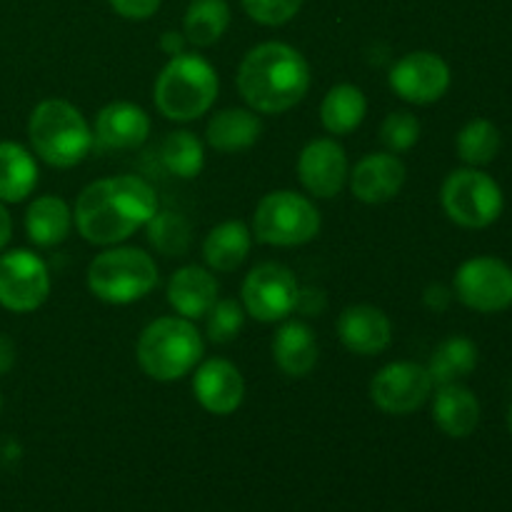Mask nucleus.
Listing matches in <instances>:
<instances>
[{
    "label": "nucleus",
    "mask_w": 512,
    "mask_h": 512,
    "mask_svg": "<svg viewBox=\"0 0 512 512\" xmlns=\"http://www.w3.org/2000/svg\"><path fill=\"white\" fill-rule=\"evenodd\" d=\"M158 213V195L153 185L138 175L103 178L83 188L75 200L73 220L78 233L90 245L110 248L145 228Z\"/></svg>",
    "instance_id": "nucleus-1"
},
{
    "label": "nucleus",
    "mask_w": 512,
    "mask_h": 512,
    "mask_svg": "<svg viewBox=\"0 0 512 512\" xmlns=\"http://www.w3.org/2000/svg\"><path fill=\"white\" fill-rule=\"evenodd\" d=\"M240 98L260 115H280L293 110L310 90V65L293 45L268 40L245 53L238 75Z\"/></svg>",
    "instance_id": "nucleus-2"
},
{
    "label": "nucleus",
    "mask_w": 512,
    "mask_h": 512,
    "mask_svg": "<svg viewBox=\"0 0 512 512\" xmlns=\"http://www.w3.org/2000/svg\"><path fill=\"white\" fill-rule=\"evenodd\" d=\"M28 140L33 155L60 170L83 163L95 143L85 115L63 98H48L35 105L28 118Z\"/></svg>",
    "instance_id": "nucleus-3"
},
{
    "label": "nucleus",
    "mask_w": 512,
    "mask_h": 512,
    "mask_svg": "<svg viewBox=\"0 0 512 512\" xmlns=\"http://www.w3.org/2000/svg\"><path fill=\"white\" fill-rule=\"evenodd\" d=\"M205 343L193 320L165 315L145 325L135 345L140 370L158 383H175L203 360Z\"/></svg>",
    "instance_id": "nucleus-4"
},
{
    "label": "nucleus",
    "mask_w": 512,
    "mask_h": 512,
    "mask_svg": "<svg viewBox=\"0 0 512 512\" xmlns=\"http://www.w3.org/2000/svg\"><path fill=\"white\" fill-rule=\"evenodd\" d=\"M218 70L203 55L180 53L165 63L155 78L153 100L160 115L175 123H190L208 113L218 100Z\"/></svg>",
    "instance_id": "nucleus-5"
},
{
    "label": "nucleus",
    "mask_w": 512,
    "mask_h": 512,
    "mask_svg": "<svg viewBox=\"0 0 512 512\" xmlns=\"http://www.w3.org/2000/svg\"><path fill=\"white\" fill-rule=\"evenodd\" d=\"M88 290L108 305H130L153 293L158 265L153 255L133 245H110L88 265Z\"/></svg>",
    "instance_id": "nucleus-6"
},
{
    "label": "nucleus",
    "mask_w": 512,
    "mask_h": 512,
    "mask_svg": "<svg viewBox=\"0 0 512 512\" xmlns=\"http://www.w3.org/2000/svg\"><path fill=\"white\" fill-rule=\"evenodd\" d=\"M320 210L295 190H273L255 205L253 235L258 243L273 248H298L320 233Z\"/></svg>",
    "instance_id": "nucleus-7"
},
{
    "label": "nucleus",
    "mask_w": 512,
    "mask_h": 512,
    "mask_svg": "<svg viewBox=\"0 0 512 512\" xmlns=\"http://www.w3.org/2000/svg\"><path fill=\"white\" fill-rule=\"evenodd\" d=\"M440 203L455 225L468 230H483L503 215V188L480 168H460L445 178L440 188Z\"/></svg>",
    "instance_id": "nucleus-8"
},
{
    "label": "nucleus",
    "mask_w": 512,
    "mask_h": 512,
    "mask_svg": "<svg viewBox=\"0 0 512 512\" xmlns=\"http://www.w3.org/2000/svg\"><path fill=\"white\" fill-rule=\"evenodd\" d=\"M240 298L245 313L258 323H283L300 305V285L283 263H260L245 275Z\"/></svg>",
    "instance_id": "nucleus-9"
},
{
    "label": "nucleus",
    "mask_w": 512,
    "mask_h": 512,
    "mask_svg": "<svg viewBox=\"0 0 512 512\" xmlns=\"http://www.w3.org/2000/svg\"><path fill=\"white\" fill-rule=\"evenodd\" d=\"M453 295L475 313H503L512 305V268L493 255L465 260L455 270Z\"/></svg>",
    "instance_id": "nucleus-10"
},
{
    "label": "nucleus",
    "mask_w": 512,
    "mask_h": 512,
    "mask_svg": "<svg viewBox=\"0 0 512 512\" xmlns=\"http://www.w3.org/2000/svg\"><path fill=\"white\" fill-rule=\"evenodd\" d=\"M50 295V270L28 248L0 253V308L10 313H33Z\"/></svg>",
    "instance_id": "nucleus-11"
},
{
    "label": "nucleus",
    "mask_w": 512,
    "mask_h": 512,
    "mask_svg": "<svg viewBox=\"0 0 512 512\" xmlns=\"http://www.w3.org/2000/svg\"><path fill=\"white\" fill-rule=\"evenodd\" d=\"M428 368L413 360H398L375 373L370 380V400L388 415H410L423 408L433 395Z\"/></svg>",
    "instance_id": "nucleus-12"
},
{
    "label": "nucleus",
    "mask_w": 512,
    "mask_h": 512,
    "mask_svg": "<svg viewBox=\"0 0 512 512\" xmlns=\"http://www.w3.org/2000/svg\"><path fill=\"white\" fill-rule=\"evenodd\" d=\"M450 65L433 50H413L390 68L388 83L400 100L413 105L438 103L450 88Z\"/></svg>",
    "instance_id": "nucleus-13"
},
{
    "label": "nucleus",
    "mask_w": 512,
    "mask_h": 512,
    "mask_svg": "<svg viewBox=\"0 0 512 512\" xmlns=\"http://www.w3.org/2000/svg\"><path fill=\"white\" fill-rule=\"evenodd\" d=\"M348 175V155L335 138H315L300 150L298 180L313 198L330 200L340 195Z\"/></svg>",
    "instance_id": "nucleus-14"
},
{
    "label": "nucleus",
    "mask_w": 512,
    "mask_h": 512,
    "mask_svg": "<svg viewBox=\"0 0 512 512\" xmlns=\"http://www.w3.org/2000/svg\"><path fill=\"white\" fill-rule=\"evenodd\" d=\"M193 395L210 415H233L245 400L243 373L225 358L205 360L193 375Z\"/></svg>",
    "instance_id": "nucleus-15"
},
{
    "label": "nucleus",
    "mask_w": 512,
    "mask_h": 512,
    "mask_svg": "<svg viewBox=\"0 0 512 512\" xmlns=\"http://www.w3.org/2000/svg\"><path fill=\"white\" fill-rule=\"evenodd\" d=\"M408 170L395 153H370L350 170V190L365 205H383L403 190Z\"/></svg>",
    "instance_id": "nucleus-16"
},
{
    "label": "nucleus",
    "mask_w": 512,
    "mask_h": 512,
    "mask_svg": "<svg viewBox=\"0 0 512 512\" xmlns=\"http://www.w3.org/2000/svg\"><path fill=\"white\" fill-rule=\"evenodd\" d=\"M338 338L350 353L363 355H380L390 348L393 343V323L388 315L375 305H348L343 313L338 315Z\"/></svg>",
    "instance_id": "nucleus-17"
},
{
    "label": "nucleus",
    "mask_w": 512,
    "mask_h": 512,
    "mask_svg": "<svg viewBox=\"0 0 512 512\" xmlns=\"http://www.w3.org/2000/svg\"><path fill=\"white\" fill-rule=\"evenodd\" d=\"M93 138L105 150H135L150 138V115L128 100L108 103L95 118Z\"/></svg>",
    "instance_id": "nucleus-18"
},
{
    "label": "nucleus",
    "mask_w": 512,
    "mask_h": 512,
    "mask_svg": "<svg viewBox=\"0 0 512 512\" xmlns=\"http://www.w3.org/2000/svg\"><path fill=\"white\" fill-rule=\"evenodd\" d=\"M218 293V278L200 265H183L168 280V303L180 318H205L218 300Z\"/></svg>",
    "instance_id": "nucleus-19"
},
{
    "label": "nucleus",
    "mask_w": 512,
    "mask_h": 512,
    "mask_svg": "<svg viewBox=\"0 0 512 512\" xmlns=\"http://www.w3.org/2000/svg\"><path fill=\"white\" fill-rule=\"evenodd\" d=\"M433 420L448 438H468L480 423V400L463 383L440 385L433 395Z\"/></svg>",
    "instance_id": "nucleus-20"
},
{
    "label": "nucleus",
    "mask_w": 512,
    "mask_h": 512,
    "mask_svg": "<svg viewBox=\"0 0 512 512\" xmlns=\"http://www.w3.org/2000/svg\"><path fill=\"white\" fill-rule=\"evenodd\" d=\"M273 360L288 378H305L318 365V338L303 320H285L273 338Z\"/></svg>",
    "instance_id": "nucleus-21"
},
{
    "label": "nucleus",
    "mask_w": 512,
    "mask_h": 512,
    "mask_svg": "<svg viewBox=\"0 0 512 512\" xmlns=\"http://www.w3.org/2000/svg\"><path fill=\"white\" fill-rule=\"evenodd\" d=\"M263 135V120L250 108H225L210 118L205 140L218 153H240L253 148Z\"/></svg>",
    "instance_id": "nucleus-22"
},
{
    "label": "nucleus",
    "mask_w": 512,
    "mask_h": 512,
    "mask_svg": "<svg viewBox=\"0 0 512 512\" xmlns=\"http://www.w3.org/2000/svg\"><path fill=\"white\" fill-rule=\"evenodd\" d=\"M73 230V210L60 195H40L25 210V235L38 248L65 243Z\"/></svg>",
    "instance_id": "nucleus-23"
},
{
    "label": "nucleus",
    "mask_w": 512,
    "mask_h": 512,
    "mask_svg": "<svg viewBox=\"0 0 512 512\" xmlns=\"http://www.w3.org/2000/svg\"><path fill=\"white\" fill-rule=\"evenodd\" d=\"M253 248V230L240 220L215 225L203 240V260L215 273H233L248 260Z\"/></svg>",
    "instance_id": "nucleus-24"
},
{
    "label": "nucleus",
    "mask_w": 512,
    "mask_h": 512,
    "mask_svg": "<svg viewBox=\"0 0 512 512\" xmlns=\"http://www.w3.org/2000/svg\"><path fill=\"white\" fill-rule=\"evenodd\" d=\"M38 163L33 150L15 140H0V203H23L38 185Z\"/></svg>",
    "instance_id": "nucleus-25"
},
{
    "label": "nucleus",
    "mask_w": 512,
    "mask_h": 512,
    "mask_svg": "<svg viewBox=\"0 0 512 512\" xmlns=\"http://www.w3.org/2000/svg\"><path fill=\"white\" fill-rule=\"evenodd\" d=\"M368 113V100L358 85L340 83L325 93L320 103V123L330 135H350L360 128Z\"/></svg>",
    "instance_id": "nucleus-26"
},
{
    "label": "nucleus",
    "mask_w": 512,
    "mask_h": 512,
    "mask_svg": "<svg viewBox=\"0 0 512 512\" xmlns=\"http://www.w3.org/2000/svg\"><path fill=\"white\" fill-rule=\"evenodd\" d=\"M425 368H428L435 388L460 383L478 368V345L465 335H450L433 350Z\"/></svg>",
    "instance_id": "nucleus-27"
},
{
    "label": "nucleus",
    "mask_w": 512,
    "mask_h": 512,
    "mask_svg": "<svg viewBox=\"0 0 512 512\" xmlns=\"http://www.w3.org/2000/svg\"><path fill=\"white\" fill-rule=\"evenodd\" d=\"M230 28L228 0H190L183 15V35L195 48H210Z\"/></svg>",
    "instance_id": "nucleus-28"
},
{
    "label": "nucleus",
    "mask_w": 512,
    "mask_h": 512,
    "mask_svg": "<svg viewBox=\"0 0 512 512\" xmlns=\"http://www.w3.org/2000/svg\"><path fill=\"white\" fill-rule=\"evenodd\" d=\"M160 160L165 170L175 178L193 180L203 173L205 165V145L190 130H173L160 143Z\"/></svg>",
    "instance_id": "nucleus-29"
},
{
    "label": "nucleus",
    "mask_w": 512,
    "mask_h": 512,
    "mask_svg": "<svg viewBox=\"0 0 512 512\" xmlns=\"http://www.w3.org/2000/svg\"><path fill=\"white\" fill-rule=\"evenodd\" d=\"M500 145H503V138H500L498 125L485 118H473L470 123H465L455 138L458 158L468 168H483V165L493 163L500 153Z\"/></svg>",
    "instance_id": "nucleus-30"
},
{
    "label": "nucleus",
    "mask_w": 512,
    "mask_h": 512,
    "mask_svg": "<svg viewBox=\"0 0 512 512\" xmlns=\"http://www.w3.org/2000/svg\"><path fill=\"white\" fill-rule=\"evenodd\" d=\"M148 230V243L165 258H183L190 248V225L183 215L158 210L153 218L145 223Z\"/></svg>",
    "instance_id": "nucleus-31"
},
{
    "label": "nucleus",
    "mask_w": 512,
    "mask_h": 512,
    "mask_svg": "<svg viewBox=\"0 0 512 512\" xmlns=\"http://www.w3.org/2000/svg\"><path fill=\"white\" fill-rule=\"evenodd\" d=\"M245 315L248 313H245L243 303L233 298H218L213 308L208 310V315H205V320H208V325H205L208 338L218 345L233 343L240 335V330H243Z\"/></svg>",
    "instance_id": "nucleus-32"
},
{
    "label": "nucleus",
    "mask_w": 512,
    "mask_h": 512,
    "mask_svg": "<svg viewBox=\"0 0 512 512\" xmlns=\"http://www.w3.org/2000/svg\"><path fill=\"white\" fill-rule=\"evenodd\" d=\"M420 140V120L408 110H395L380 125V143L388 153H408Z\"/></svg>",
    "instance_id": "nucleus-33"
},
{
    "label": "nucleus",
    "mask_w": 512,
    "mask_h": 512,
    "mask_svg": "<svg viewBox=\"0 0 512 512\" xmlns=\"http://www.w3.org/2000/svg\"><path fill=\"white\" fill-rule=\"evenodd\" d=\"M250 20L265 28H280L290 23L303 8V0H240Z\"/></svg>",
    "instance_id": "nucleus-34"
},
{
    "label": "nucleus",
    "mask_w": 512,
    "mask_h": 512,
    "mask_svg": "<svg viewBox=\"0 0 512 512\" xmlns=\"http://www.w3.org/2000/svg\"><path fill=\"white\" fill-rule=\"evenodd\" d=\"M110 8L125 20H148L158 13L163 0H108Z\"/></svg>",
    "instance_id": "nucleus-35"
},
{
    "label": "nucleus",
    "mask_w": 512,
    "mask_h": 512,
    "mask_svg": "<svg viewBox=\"0 0 512 512\" xmlns=\"http://www.w3.org/2000/svg\"><path fill=\"white\" fill-rule=\"evenodd\" d=\"M423 300L430 310H435V313H443V310L450 305V300H453V293H450L445 285H430V288L425 290Z\"/></svg>",
    "instance_id": "nucleus-36"
},
{
    "label": "nucleus",
    "mask_w": 512,
    "mask_h": 512,
    "mask_svg": "<svg viewBox=\"0 0 512 512\" xmlns=\"http://www.w3.org/2000/svg\"><path fill=\"white\" fill-rule=\"evenodd\" d=\"M185 45H188L185 35L175 33V30H168V33H163V38H160V48H163V53L170 55V58L185 53Z\"/></svg>",
    "instance_id": "nucleus-37"
},
{
    "label": "nucleus",
    "mask_w": 512,
    "mask_h": 512,
    "mask_svg": "<svg viewBox=\"0 0 512 512\" xmlns=\"http://www.w3.org/2000/svg\"><path fill=\"white\" fill-rule=\"evenodd\" d=\"M15 365V343L0 333V375H8Z\"/></svg>",
    "instance_id": "nucleus-38"
},
{
    "label": "nucleus",
    "mask_w": 512,
    "mask_h": 512,
    "mask_svg": "<svg viewBox=\"0 0 512 512\" xmlns=\"http://www.w3.org/2000/svg\"><path fill=\"white\" fill-rule=\"evenodd\" d=\"M10 235H13V218H10L5 203H0V253H3L5 245L10 243Z\"/></svg>",
    "instance_id": "nucleus-39"
},
{
    "label": "nucleus",
    "mask_w": 512,
    "mask_h": 512,
    "mask_svg": "<svg viewBox=\"0 0 512 512\" xmlns=\"http://www.w3.org/2000/svg\"><path fill=\"white\" fill-rule=\"evenodd\" d=\"M508 428H510V435H512V405H510V410H508Z\"/></svg>",
    "instance_id": "nucleus-40"
},
{
    "label": "nucleus",
    "mask_w": 512,
    "mask_h": 512,
    "mask_svg": "<svg viewBox=\"0 0 512 512\" xmlns=\"http://www.w3.org/2000/svg\"><path fill=\"white\" fill-rule=\"evenodd\" d=\"M0 410H3V395H0Z\"/></svg>",
    "instance_id": "nucleus-41"
}]
</instances>
